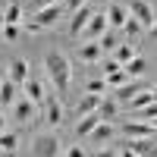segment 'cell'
<instances>
[{
	"mask_svg": "<svg viewBox=\"0 0 157 157\" xmlns=\"http://www.w3.org/2000/svg\"><path fill=\"white\" fill-rule=\"evenodd\" d=\"M104 10H107V22H110V29H123V22L129 19V6H120V3H113V0H110Z\"/></svg>",
	"mask_w": 157,
	"mask_h": 157,
	"instance_id": "11",
	"label": "cell"
},
{
	"mask_svg": "<svg viewBox=\"0 0 157 157\" xmlns=\"http://www.w3.org/2000/svg\"><path fill=\"white\" fill-rule=\"evenodd\" d=\"M107 88H110L107 78H91V82H88V91H91V94H104Z\"/></svg>",
	"mask_w": 157,
	"mask_h": 157,
	"instance_id": "31",
	"label": "cell"
},
{
	"mask_svg": "<svg viewBox=\"0 0 157 157\" xmlns=\"http://www.w3.org/2000/svg\"><path fill=\"white\" fill-rule=\"evenodd\" d=\"M104 54V47L98 41H82V47H78V57H82V63H98Z\"/></svg>",
	"mask_w": 157,
	"mask_h": 157,
	"instance_id": "14",
	"label": "cell"
},
{
	"mask_svg": "<svg viewBox=\"0 0 157 157\" xmlns=\"http://www.w3.org/2000/svg\"><path fill=\"white\" fill-rule=\"evenodd\" d=\"M98 113H101V120H113V116L120 113V101H116V98H101Z\"/></svg>",
	"mask_w": 157,
	"mask_h": 157,
	"instance_id": "16",
	"label": "cell"
},
{
	"mask_svg": "<svg viewBox=\"0 0 157 157\" xmlns=\"http://www.w3.org/2000/svg\"><path fill=\"white\" fill-rule=\"evenodd\" d=\"M6 129V116H3V110H0V132Z\"/></svg>",
	"mask_w": 157,
	"mask_h": 157,
	"instance_id": "37",
	"label": "cell"
},
{
	"mask_svg": "<svg viewBox=\"0 0 157 157\" xmlns=\"http://www.w3.org/2000/svg\"><path fill=\"white\" fill-rule=\"evenodd\" d=\"M151 35H154V38H157V22H154V25H151Z\"/></svg>",
	"mask_w": 157,
	"mask_h": 157,
	"instance_id": "39",
	"label": "cell"
},
{
	"mask_svg": "<svg viewBox=\"0 0 157 157\" xmlns=\"http://www.w3.org/2000/svg\"><path fill=\"white\" fill-rule=\"evenodd\" d=\"M16 148H19V135L3 129V132H0V151H3V154H13Z\"/></svg>",
	"mask_w": 157,
	"mask_h": 157,
	"instance_id": "21",
	"label": "cell"
},
{
	"mask_svg": "<svg viewBox=\"0 0 157 157\" xmlns=\"http://www.w3.org/2000/svg\"><path fill=\"white\" fill-rule=\"evenodd\" d=\"M113 57L120 60V63H129V60L135 57V41H132V44H116V50H113Z\"/></svg>",
	"mask_w": 157,
	"mask_h": 157,
	"instance_id": "26",
	"label": "cell"
},
{
	"mask_svg": "<svg viewBox=\"0 0 157 157\" xmlns=\"http://www.w3.org/2000/svg\"><path fill=\"white\" fill-rule=\"evenodd\" d=\"M91 19V6L85 3V6H78V10H72V16H69V25H66V29H69V35H82V29H85V22Z\"/></svg>",
	"mask_w": 157,
	"mask_h": 157,
	"instance_id": "8",
	"label": "cell"
},
{
	"mask_svg": "<svg viewBox=\"0 0 157 157\" xmlns=\"http://www.w3.org/2000/svg\"><path fill=\"white\" fill-rule=\"evenodd\" d=\"M135 113L141 116V120H148V123H151V120H157V101H151L148 107H141V110H135Z\"/></svg>",
	"mask_w": 157,
	"mask_h": 157,
	"instance_id": "30",
	"label": "cell"
},
{
	"mask_svg": "<svg viewBox=\"0 0 157 157\" xmlns=\"http://www.w3.org/2000/svg\"><path fill=\"white\" fill-rule=\"evenodd\" d=\"M25 32H29V35H38V32H41V25H38L35 19H29V22H25Z\"/></svg>",
	"mask_w": 157,
	"mask_h": 157,
	"instance_id": "33",
	"label": "cell"
},
{
	"mask_svg": "<svg viewBox=\"0 0 157 157\" xmlns=\"http://www.w3.org/2000/svg\"><path fill=\"white\" fill-rule=\"evenodd\" d=\"M123 154H157V138L145 135V138H129V148Z\"/></svg>",
	"mask_w": 157,
	"mask_h": 157,
	"instance_id": "6",
	"label": "cell"
},
{
	"mask_svg": "<svg viewBox=\"0 0 157 157\" xmlns=\"http://www.w3.org/2000/svg\"><path fill=\"white\" fill-rule=\"evenodd\" d=\"M101 123V113L94 110V113H85V116H78V126H75V135L78 138H88L91 132H94V126Z\"/></svg>",
	"mask_w": 157,
	"mask_h": 157,
	"instance_id": "13",
	"label": "cell"
},
{
	"mask_svg": "<svg viewBox=\"0 0 157 157\" xmlns=\"http://www.w3.org/2000/svg\"><path fill=\"white\" fill-rule=\"evenodd\" d=\"M32 154H35V157H57V154H63V141H60L57 135H50V132L35 135V141H32Z\"/></svg>",
	"mask_w": 157,
	"mask_h": 157,
	"instance_id": "2",
	"label": "cell"
},
{
	"mask_svg": "<svg viewBox=\"0 0 157 157\" xmlns=\"http://www.w3.org/2000/svg\"><path fill=\"white\" fill-rule=\"evenodd\" d=\"M63 154H69V157H82L85 151H82V148H78V145H72V148H63Z\"/></svg>",
	"mask_w": 157,
	"mask_h": 157,
	"instance_id": "34",
	"label": "cell"
},
{
	"mask_svg": "<svg viewBox=\"0 0 157 157\" xmlns=\"http://www.w3.org/2000/svg\"><path fill=\"white\" fill-rule=\"evenodd\" d=\"M22 85H25V98H32L38 107H41V104L47 101V88H44V82H38V78H32V75H29Z\"/></svg>",
	"mask_w": 157,
	"mask_h": 157,
	"instance_id": "10",
	"label": "cell"
},
{
	"mask_svg": "<svg viewBox=\"0 0 157 157\" xmlns=\"http://www.w3.org/2000/svg\"><path fill=\"white\" fill-rule=\"evenodd\" d=\"M138 88H141V85H138V82H132V78H129L126 85H120V88H113V91H116V101H129V98H132V94H135Z\"/></svg>",
	"mask_w": 157,
	"mask_h": 157,
	"instance_id": "24",
	"label": "cell"
},
{
	"mask_svg": "<svg viewBox=\"0 0 157 157\" xmlns=\"http://www.w3.org/2000/svg\"><path fill=\"white\" fill-rule=\"evenodd\" d=\"M35 107H38V104L32 98H19L16 104H13V116H16V123H29L32 113H35Z\"/></svg>",
	"mask_w": 157,
	"mask_h": 157,
	"instance_id": "12",
	"label": "cell"
},
{
	"mask_svg": "<svg viewBox=\"0 0 157 157\" xmlns=\"http://www.w3.org/2000/svg\"><path fill=\"white\" fill-rule=\"evenodd\" d=\"M104 78H107V85H110V88H120V85H126V82H129V78H132V75H129L126 69H116V72L104 75Z\"/></svg>",
	"mask_w": 157,
	"mask_h": 157,
	"instance_id": "28",
	"label": "cell"
},
{
	"mask_svg": "<svg viewBox=\"0 0 157 157\" xmlns=\"http://www.w3.org/2000/svg\"><path fill=\"white\" fill-rule=\"evenodd\" d=\"M41 110H44V123H47V126H60V123H63V104H60L54 94H47V101L41 104Z\"/></svg>",
	"mask_w": 157,
	"mask_h": 157,
	"instance_id": "5",
	"label": "cell"
},
{
	"mask_svg": "<svg viewBox=\"0 0 157 157\" xmlns=\"http://www.w3.org/2000/svg\"><path fill=\"white\" fill-rule=\"evenodd\" d=\"M151 123H154V132H157V120H151Z\"/></svg>",
	"mask_w": 157,
	"mask_h": 157,
	"instance_id": "41",
	"label": "cell"
},
{
	"mask_svg": "<svg viewBox=\"0 0 157 157\" xmlns=\"http://www.w3.org/2000/svg\"><path fill=\"white\" fill-rule=\"evenodd\" d=\"M88 3H98V6H107L110 0H88Z\"/></svg>",
	"mask_w": 157,
	"mask_h": 157,
	"instance_id": "38",
	"label": "cell"
},
{
	"mask_svg": "<svg viewBox=\"0 0 157 157\" xmlns=\"http://www.w3.org/2000/svg\"><path fill=\"white\" fill-rule=\"evenodd\" d=\"M10 78L13 82H25V78H29V63L25 60H13L10 63Z\"/></svg>",
	"mask_w": 157,
	"mask_h": 157,
	"instance_id": "20",
	"label": "cell"
},
{
	"mask_svg": "<svg viewBox=\"0 0 157 157\" xmlns=\"http://www.w3.org/2000/svg\"><path fill=\"white\" fill-rule=\"evenodd\" d=\"M123 132H126V138H145V135H154V123L126 120V123H123Z\"/></svg>",
	"mask_w": 157,
	"mask_h": 157,
	"instance_id": "9",
	"label": "cell"
},
{
	"mask_svg": "<svg viewBox=\"0 0 157 157\" xmlns=\"http://www.w3.org/2000/svg\"><path fill=\"white\" fill-rule=\"evenodd\" d=\"M63 3H66V6H69V13H72V10H78V6H85L88 0H63Z\"/></svg>",
	"mask_w": 157,
	"mask_h": 157,
	"instance_id": "35",
	"label": "cell"
},
{
	"mask_svg": "<svg viewBox=\"0 0 157 157\" xmlns=\"http://www.w3.org/2000/svg\"><path fill=\"white\" fill-rule=\"evenodd\" d=\"M60 16H63V6H60V3H50V6H41V10H35V22L41 25V29L54 25Z\"/></svg>",
	"mask_w": 157,
	"mask_h": 157,
	"instance_id": "7",
	"label": "cell"
},
{
	"mask_svg": "<svg viewBox=\"0 0 157 157\" xmlns=\"http://www.w3.org/2000/svg\"><path fill=\"white\" fill-rule=\"evenodd\" d=\"M44 69H47V78L50 85L57 88V94H66L69 85H72V63L60 54V50H50L44 57Z\"/></svg>",
	"mask_w": 157,
	"mask_h": 157,
	"instance_id": "1",
	"label": "cell"
},
{
	"mask_svg": "<svg viewBox=\"0 0 157 157\" xmlns=\"http://www.w3.org/2000/svg\"><path fill=\"white\" fill-rule=\"evenodd\" d=\"M19 35H22V29L16 22H3V38L6 41H19Z\"/></svg>",
	"mask_w": 157,
	"mask_h": 157,
	"instance_id": "29",
	"label": "cell"
},
{
	"mask_svg": "<svg viewBox=\"0 0 157 157\" xmlns=\"http://www.w3.org/2000/svg\"><path fill=\"white\" fill-rule=\"evenodd\" d=\"M3 22H16L22 25V6H19V0H10L6 10H3Z\"/></svg>",
	"mask_w": 157,
	"mask_h": 157,
	"instance_id": "22",
	"label": "cell"
},
{
	"mask_svg": "<svg viewBox=\"0 0 157 157\" xmlns=\"http://www.w3.org/2000/svg\"><path fill=\"white\" fill-rule=\"evenodd\" d=\"M50 3H63V0H35L32 6H35V10H41V6H50Z\"/></svg>",
	"mask_w": 157,
	"mask_h": 157,
	"instance_id": "36",
	"label": "cell"
},
{
	"mask_svg": "<svg viewBox=\"0 0 157 157\" xmlns=\"http://www.w3.org/2000/svg\"><path fill=\"white\" fill-rule=\"evenodd\" d=\"M107 29H110L107 10H104V13H91V19L85 22V29H82V35H78V38H82V41H98V38L107 32Z\"/></svg>",
	"mask_w": 157,
	"mask_h": 157,
	"instance_id": "3",
	"label": "cell"
},
{
	"mask_svg": "<svg viewBox=\"0 0 157 157\" xmlns=\"http://www.w3.org/2000/svg\"><path fill=\"white\" fill-rule=\"evenodd\" d=\"M123 32H126V35H129V38H132V41H135V38H138L141 32H145V25H141V22H138L135 16H129V19L123 22Z\"/></svg>",
	"mask_w": 157,
	"mask_h": 157,
	"instance_id": "25",
	"label": "cell"
},
{
	"mask_svg": "<svg viewBox=\"0 0 157 157\" xmlns=\"http://www.w3.org/2000/svg\"><path fill=\"white\" fill-rule=\"evenodd\" d=\"M123 69L129 72V75H132V78H138V75H145V69H148V63H145V57H132V60H129V63H123Z\"/></svg>",
	"mask_w": 157,
	"mask_h": 157,
	"instance_id": "19",
	"label": "cell"
},
{
	"mask_svg": "<svg viewBox=\"0 0 157 157\" xmlns=\"http://www.w3.org/2000/svg\"><path fill=\"white\" fill-rule=\"evenodd\" d=\"M151 101H154V91H151V88H138L135 94L129 98V107H132V110H141V107H148Z\"/></svg>",
	"mask_w": 157,
	"mask_h": 157,
	"instance_id": "17",
	"label": "cell"
},
{
	"mask_svg": "<svg viewBox=\"0 0 157 157\" xmlns=\"http://www.w3.org/2000/svg\"><path fill=\"white\" fill-rule=\"evenodd\" d=\"M98 104H101V94H91V91H88V94H85L82 101H78L75 113H78V116H85V113H94V110H98Z\"/></svg>",
	"mask_w": 157,
	"mask_h": 157,
	"instance_id": "18",
	"label": "cell"
},
{
	"mask_svg": "<svg viewBox=\"0 0 157 157\" xmlns=\"http://www.w3.org/2000/svg\"><path fill=\"white\" fill-rule=\"evenodd\" d=\"M98 44L104 47V54H107V50H116V44H120V41H116V29H107V32L98 38Z\"/></svg>",
	"mask_w": 157,
	"mask_h": 157,
	"instance_id": "27",
	"label": "cell"
},
{
	"mask_svg": "<svg viewBox=\"0 0 157 157\" xmlns=\"http://www.w3.org/2000/svg\"><path fill=\"white\" fill-rule=\"evenodd\" d=\"M151 91H154V101H157V85H154V88H151Z\"/></svg>",
	"mask_w": 157,
	"mask_h": 157,
	"instance_id": "40",
	"label": "cell"
},
{
	"mask_svg": "<svg viewBox=\"0 0 157 157\" xmlns=\"http://www.w3.org/2000/svg\"><path fill=\"white\" fill-rule=\"evenodd\" d=\"M110 135H113V126H110L107 120H101V123L94 126V132H91L88 138H91V141H110Z\"/></svg>",
	"mask_w": 157,
	"mask_h": 157,
	"instance_id": "23",
	"label": "cell"
},
{
	"mask_svg": "<svg viewBox=\"0 0 157 157\" xmlns=\"http://www.w3.org/2000/svg\"><path fill=\"white\" fill-rule=\"evenodd\" d=\"M129 16H135L145 29H151V25L157 22V13H154V6L148 3V0H132V3H129Z\"/></svg>",
	"mask_w": 157,
	"mask_h": 157,
	"instance_id": "4",
	"label": "cell"
},
{
	"mask_svg": "<svg viewBox=\"0 0 157 157\" xmlns=\"http://www.w3.org/2000/svg\"><path fill=\"white\" fill-rule=\"evenodd\" d=\"M116 69H123V63L116 60V57H113V60H107V63H104V75H110V72H116Z\"/></svg>",
	"mask_w": 157,
	"mask_h": 157,
	"instance_id": "32",
	"label": "cell"
},
{
	"mask_svg": "<svg viewBox=\"0 0 157 157\" xmlns=\"http://www.w3.org/2000/svg\"><path fill=\"white\" fill-rule=\"evenodd\" d=\"M16 85L19 82H13V78H3L0 82V107H13L19 98H16Z\"/></svg>",
	"mask_w": 157,
	"mask_h": 157,
	"instance_id": "15",
	"label": "cell"
}]
</instances>
